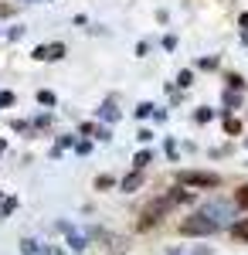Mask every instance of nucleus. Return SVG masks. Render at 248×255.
<instances>
[{"instance_id": "nucleus-6", "label": "nucleus", "mask_w": 248, "mask_h": 255, "mask_svg": "<svg viewBox=\"0 0 248 255\" xmlns=\"http://www.w3.org/2000/svg\"><path fill=\"white\" fill-rule=\"evenodd\" d=\"M235 238H242V242H248V218L235 225Z\"/></svg>"}, {"instance_id": "nucleus-3", "label": "nucleus", "mask_w": 248, "mask_h": 255, "mask_svg": "<svg viewBox=\"0 0 248 255\" xmlns=\"http://www.w3.org/2000/svg\"><path fill=\"white\" fill-rule=\"evenodd\" d=\"M201 215H208L214 225H225V221L231 218V208L225 204V201H211V204H204V211H201Z\"/></svg>"}, {"instance_id": "nucleus-10", "label": "nucleus", "mask_w": 248, "mask_h": 255, "mask_svg": "<svg viewBox=\"0 0 248 255\" xmlns=\"http://www.w3.org/2000/svg\"><path fill=\"white\" fill-rule=\"evenodd\" d=\"M177 82H180V85H191L194 75H191V72H180V79H177Z\"/></svg>"}, {"instance_id": "nucleus-2", "label": "nucleus", "mask_w": 248, "mask_h": 255, "mask_svg": "<svg viewBox=\"0 0 248 255\" xmlns=\"http://www.w3.org/2000/svg\"><path fill=\"white\" fill-rule=\"evenodd\" d=\"M180 184H187V187H218V174L187 170V174H180Z\"/></svg>"}, {"instance_id": "nucleus-8", "label": "nucleus", "mask_w": 248, "mask_h": 255, "mask_svg": "<svg viewBox=\"0 0 248 255\" xmlns=\"http://www.w3.org/2000/svg\"><path fill=\"white\" fill-rule=\"evenodd\" d=\"M225 129L235 136V133H242V123H238V119H228V123H225Z\"/></svg>"}, {"instance_id": "nucleus-7", "label": "nucleus", "mask_w": 248, "mask_h": 255, "mask_svg": "<svg viewBox=\"0 0 248 255\" xmlns=\"http://www.w3.org/2000/svg\"><path fill=\"white\" fill-rule=\"evenodd\" d=\"M235 201H238L242 208H248V187H238V194H235Z\"/></svg>"}, {"instance_id": "nucleus-9", "label": "nucleus", "mask_w": 248, "mask_h": 255, "mask_svg": "<svg viewBox=\"0 0 248 255\" xmlns=\"http://www.w3.org/2000/svg\"><path fill=\"white\" fill-rule=\"evenodd\" d=\"M38 102L41 106H55V96L51 92H38Z\"/></svg>"}, {"instance_id": "nucleus-4", "label": "nucleus", "mask_w": 248, "mask_h": 255, "mask_svg": "<svg viewBox=\"0 0 248 255\" xmlns=\"http://www.w3.org/2000/svg\"><path fill=\"white\" fill-rule=\"evenodd\" d=\"M61 55H65V44H41L38 51H34V58H41V61H58L61 58Z\"/></svg>"}, {"instance_id": "nucleus-1", "label": "nucleus", "mask_w": 248, "mask_h": 255, "mask_svg": "<svg viewBox=\"0 0 248 255\" xmlns=\"http://www.w3.org/2000/svg\"><path fill=\"white\" fill-rule=\"evenodd\" d=\"M214 228H218V225H214L208 215H191V218L180 221V232H184V235H211Z\"/></svg>"}, {"instance_id": "nucleus-5", "label": "nucleus", "mask_w": 248, "mask_h": 255, "mask_svg": "<svg viewBox=\"0 0 248 255\" xmlns=\"http://www.w3.org/2000/svg\"><path fill=\"white\" fill-rule=\"evenodd\" d=\"M139 184H143V177H139V174H129L126 180H123V191H136Z\"/></svg>"}, {"instance_id": "nucleus-11", "label": "nucleus", "mask_w": 248, "mask_h": 255, "mask_svg": "<svg viewBox=\"0 0 248 255\" xmlns=\"http://www.w3.org/2000/svg\"><path fill=\"white\" fill-rule=\"evenodd\" d=\"M10 102H14V96H10V92H0V106H10Z\"/></svg>"}, {"instance_id": "nucleus-12", "label": "nucleus", "mask_w": 248, "mask_h": 255, "mask_svg": "<svg viewBox=\"0 0 248 255\" xmlns=\"http://www.w3.org/2000/svg\"><path fill=\"white\" fill-rule=\"evenodd\" d=\"M0 153H3V143H0Z\"/></svg>"}]
</instances>
